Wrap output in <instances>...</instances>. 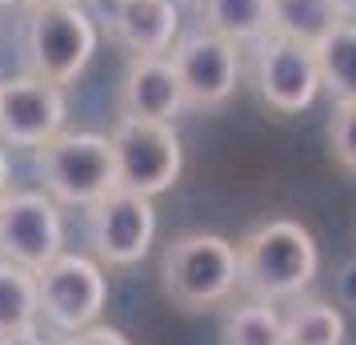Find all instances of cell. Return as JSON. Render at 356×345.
I'll list each match as a JSON object with an SVG mask.
<instances>
[{
  "instance_id": "obj_1",
  "label": "cell",
  "mask_w": 356,
  "mask_h": 345,
  "mask_svg": "<svg viewBox=\"0 0 356 345\" xmlns=\"http://www.w3.org/2000/svg\"><path fill=\"white\" fill-rule=\"evenodd\" d=\"M236 257H241V285L264 301L300 297L321 269L316 237L292 217L257 225L236 245Z\"/></svg>"
},
{
  "instance_id": "obj_2",
  "label": "cell",
  "mask_w": 356,
  "mask_h": 345,
  "mask_svg": "<svg viewBox=\"0 0 356 345\" xmlns=\"http://www.w3.org/2000/svg\"><path fill=\"white\" fill-rule=\"evenodd\" d=\"M241 285L236 245L220 233H180L164 245L161 289L184 313H200L225 305Z\"/></svg>"
},
{
  "instance_id": "obj_3",
  "label": "cell",
  "mask_w": 356,
  "mask_h": 345,
  "mask_svg": "<svg viewBox=\"0 0 356 345\" xmlns=\"http://www.w3.org/2000/svg\"><path fill=\"white\" fill-rule=\"evenodd\" d=\"M36 164L56 205L88 209L116 189V157L104 132H60L36 148Z\"/></svg>"
},
{
  "instance_id": "obj_4",
  "label": "cell",
  "mask_w": 356,
  "mask_h": 345,
  "mask_svg": "<svg viewBox=\"0 0 356 345\" xmlns=\"http://www.w3.org/2000/svg\"><path fill=\"white\" fill-rule=\"evenodd\" d=\"M97 45L100 29L81 4H33L24 29V52L33 77L65 89L88 68Z\"/></svg>"
},
{
  "instance_id": "obj_5",
  "label": "cell",
  "mask_w": 356,
  "mask_h": 345,
  "mask_svg": "<svg viewBox=\"0 0 356 345\" xmlns=\"http://www.w3.org/2000/svg\"><path fill=\"white\" fill-rule=\"evenodd\" d=\"M116 157V185L145 193V197H161L184 173V145L180 132L168 121H136V116H120L116 129L108 132Z\"/></svg>"
},
{
  "instance_id": "obj_6",
  "label": "cell",
  "mask_w": 356,
  "mask_h": 345,
  "mask_svg": "<svg viewBox=\"0 0 356 345\" xmlns=\"http://www.w3.org/2000/svg\"><path fill=\"white\" fill-rule=\"evenodd\" d=\"M36 293H40V317L60 333L100 321V309L108 301V277L104 265L84 253H60L44 269H36Z\"/></svg>"
},
{
  "instance_id": "obj_7",
  "label": "cell",
  "mask_w": 356,
  "mask_h": 345,
  "mask_svg": "<svg viewBox=\"0 0 356 345\" xmlns=\"http://www.w3.org/2000/svg\"><path fill=\"white\" fill-rule=\"evenodd\" d=\"M152 237H156V201L145 193L116 185L108 197L88 205V241L97 249L100 265L124 269V265L145 261Z\"/></svg>"
},
{
  "instance_id": "obj_8",
  "label": "cell",
  "mask_w": 356,
  "mask_h": 345,
  "mask_svg": "<svg viewBox=\"0 0 356 345\" xmlns=\"http://www.w3.org/2000/svg\"><path fill=\"white\" fill-rule=\"evenodd\" d=\"M65 253V213L49 193H8L0 201V261L44 269Z\"/></svg>"
},
{
  "instance_id": "obj_9",
  "label": "cell",
  "mask_w": 356,
  "mask_h": 345,
  "mask_svg": "<svg viewBox=\"0 0 356 345\" xmlns=\"http://www.w3.org/2000/svg\"><path fill=\"white\" fill-rule=\"evenodd\" d=\"M257 93L273 113H305L321 93V68L312 45L268 33L257 40Z\"/></svg>"
},
{
  "instance_id": "obj_10",
  "label": "cell",
  "mask_w": 356,
  "mask_h": 345,
  "mask_svg": "<svg viewBox=\"0 0 356 345\" xmlns=\"http://www.w3.org/2000/svg\"><path fill=\"white\" fill-rule=\"evenodd\" d=\"M168 56H172V68L180 77L184 100L193 109H216V105H225L236 93V81H241V45L200 29L193 36H180Z\"/></svg>"
},
{
  "instance_id": "obj_11",
  "label": "cell",
  "mask_w": 356,
  "mask_h": 345,
  "mask_svg": "<svg viewBox=\"0 0 356 345\" xmlns=\"http://www.w3.org/2000/svg\"><path fill=\"white\" fill-rule=\"evenodd\" d=\"M68 97L60 84L17 77L0 84V141L13 148H40L65 132Z\"/></svg>"
},
{
  "instance_id": "obj_12",
  "label": "cell",
  "mask_w": 356,
  "mask_h": 345,
  "mask_svg": "<svg viewBox=\"0 0 356 345\" xmlns=\"http://www.w3.org/2000/svg\"><path fill=\"white\" fill-rule=\"evenodd\" d=\"M188 100L180 89V77L172 68V56H132L124 84H120V109L136 121H168L180 116Z\"/></svg>"
},
{
  "instance_id": "obj_13",
  "label": "cell",
  "mask_w": 356,
  "mask_h": 345,
  "mask_svg": "<svg viewBox=\"0 0 356 345\" xmlns=\"http://www.w3.org/2000/svg\"><path fill=\"white\" fill-rule=\"evenodd\" d=\"M113 33L132 56H164L180 40V8L168 0H113Z\"/></svg>"
},
{
  "instance_id": "obj_14",
  "label": "cell",
  "mask_w": 356,
  "mask_h": 345,
  "mask_svg": "<svg viewBox=\"0 0 356 345\" xmlns=\"http://www.w3.org/2000/svg\"><path fill=\"white\" fill-rule=\"evenodd\" d=\"M204 29L232 45H257L273 33V0H200Z\"/></svg>"
},
{
  "instance_id": "obj_15",
  "label": "cell",
  "mask_w": 356,
  "mask_h": 345,
  "mask_svg": "<svg viewBox=\"0 0 356 345\" xmlns=\"http://www.w3.org/2000/svg\"><path fill=\"white\" fill-rule=\"evenodd\" d=\"M312 52L324 93L337 105H356V20L344 17Z\"/></svg>"
},
{
  "instance_id": "obj_16",
  "label": "cell",
  "mask_w": 356,
  "mask_h": 345,
  "mask_svg": "<svg viewBox=\"0 0 356 345\" xmlns=\"http://www.w3.org/2000/svg\"><path fill=\"white\" fill-rule=\"evenodd\" d=\"M348 17L340 0H273V33L300 45H321L324 36Z\"/></svg>"
},
{
  "instance_id": "obj_17",
  "label": "cell",
  "mask_w": 356,
  "mask_h": 345,
  "mask_svg": "<svg viewBox=\"0 0 356 345\" xmlns=\"http://www.w3.org/2000/svg\"><path fill=\"white\" fill-rule=\"evenodd\" d=\"M36 321H40L36 273L24 265L0 261V337L33 333Z\"/></svg>"
},
{
  "instance_id": "obj_18",
  "label": "cell",
  "mask_w": 356,
  "mask_h": 345,
  "mask_svg": "<svg viewBox=\"0 0 356 345\" xmlns=\"http://www.w3.org/2000/svg\"><path fill=\"white\" fill-rule=\"evenodd\" d=\"M348 321L332 301H296V309L284 317V345H344Z\"/></svg>"
},
{
  "instance_id": "obj_19",
  "label": "cell",
  "mask_w": 356,
  "mask_h": 345,
  "mask_svg": "<svg viewBox=\"0 0 356 345\" xmlns=\"http://www.w3.org/2000/svg\"><path fill=\"white\" fill-rule=\"evenodd\" d=\"M225 345H284V317L276 313V301L252 297L225 317L220 325Z\"/></svg>"
},
{
  "instance_id": "obj_20",
  "label": "cell",
  "mask_w": 356,
  "mask_h": 345,
  "mask_svg": "<svg viewBox=\"0 0 356 345\" xmlns=\"http://www.w3.org/2000/svg\"><path fill=\"white\" fill-rule=\"evenodd\" d=\"M328 141H332V157L340 169L356 173V105H337L332 125H328Z\"/></svg>"
},
{
  "instance_id": "obj_21",
  "label": "cell",
  "mask_w": 356,
  "mask_h": 345,
  "mask_svg": "<svg viewBox=\"0 0 356 345\" xmlns=\"http://www.w3.org/2000/svg\"><path fill=\"white\" fill-rule=\"evenodd\" d=\"M65 345H132V342H129V333L92 321V325L76 329V333H65Z\"/></svg>"
},
{
  "instance_id": "obj_22",
  "label": "cell",
  "mask_w": 356,
  "mask_h": 345,
  "mask_svg": "<svg viewBox=\"0 0 356 345\" xmlns=\"http://www.w3.org/2000/svg\"><path fill=\"white\" fill-rule=\"evenodd\" d=\"M13 193V161H8V145L0 141V201Z\"/></svg>"
},
{
  "instance_id": "obj_23",
  "label": "cell",
  "mask_w": 356,
  "mask_h": 345,
  "mask_svg": "<svg viewBox=\"0 0 356 345\" xmlns=\"http://www.w3.org/2000/svg\"><path fill=\"white\" fill-rule=\"evenodd\" d=\"M0 345H49V342H40V333H17V337H0Z\"/></svg>"
},
{
  "instance_id": "obj_24",
  "label": "cell",
  "mask_w": 356,
  "mask_h": 345,
  "mask_svg": "<svg viewBox=\"0 0 356 345\" xmlns=\"http://www.w3.org/2000/svg\"><path fill=\"white\" fill-rule=\"evenodd\" d=\"M168 4H177L180 13H184V8H200V0H168Z\"/></svg>"
},
{
  "instance_id": "obj_25",
  "label": "cell",
  "mask_w": 356,
  "mask_h": 345,
  "mask_svg": "<svg viewBox=\"0 0 356 345\" xmlns=\"http://www.w3.org/2000/svg\"><path fill=\"white\" fill-rule=\"evenodd\" d=\"M29 4H81V0H29Z\"/></svg>"
},
{
  "instance_id": "obj_26",
  "label": "cell",
  "mask_w": 356,
  "mask_h": 345,
  "mask_svg": "<svg viewBox=\"0 0 356 345\" xmlns=\"http://www.w3.org/2000/svg\"><path fill=\"white\" fill-rule=\"evenodd\" d=\"M340 4H344V13H348V17L356 13V0H340Z\"/></svg>"
},
{
  "instance_id": "obj_27",
  "label": "cell",
  "mask_w": 356,
  "mask_h": 345,
  "mask_svg": "<svg viewBox=\"0 0 356 345\" xmlns=\"http://www.w3.org/2000/svg\"><path fill=\"white\" fill-rule=\"evenodd\" d=\"M8 4H20V0H0V8H8Z\"/></svg>"
},
{
  "instance_id": "obj_28",
  "label": "cell",
  "mask_w": 356,
  "mask_h": 345,
  "mask_svg": "<svg viewBox=\"0 0 356 345\" xmlns=\"http://www.w3.org/2000/svg\"><path fill=\"white\" fill-rule=\"evenodd\" d=\"M0 84H4V81H0Z\"/></svg>"
}]
</instances>
